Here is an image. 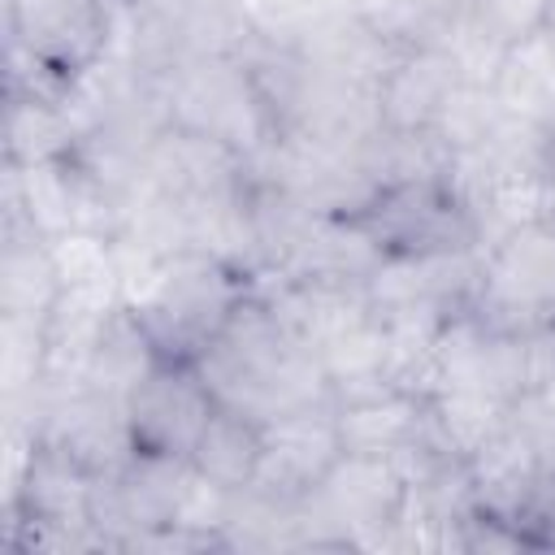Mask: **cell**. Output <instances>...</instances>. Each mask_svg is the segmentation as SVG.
Wrapping results in <instances>:
<instances>
[{
	"label": "cell",
	"instance_id": "1",
	"mask_svg": "<svg viewBox=\"0 0 555 555\" xmlns=\"http://www.w3.org/2000/svg\"><path fill=\"white\" fill-rule=\"evenodd\" d=\"M160 87L169 126L221 139L243 160H256L278 134L273 113L243 56H186L160 78Z\"/></svg>",
	"mask_w": 555,
	"mask_h": 555
},
{
	"label": "cell",
	"instance_id": "2",
	"mask_svg": "<svg viewBox=\"0 0 555 555\" xmlns=\"http://www.w3.org/2000/svg\"><path fill=\"white\" fill-rule=\"evenodd\" d=\"M238 269L204 251H178L160 260V273L139 308H130L152 334L165 360H195L230 321L243 299Z\"/></svg>",
	"mask_w": 555,
	"mask_h": 555
},
{
	"label": "cell",
	"instance_id": "3",
	"mask_svg": "<svg viewBox=\"0 0 555 555\" xmlns=\"http://www.w3.org/2000/svg\"><path fill=\"white\" fill-rule=\"evenodd\" d=\"M473 312L494 330H529L542 317H555V234L542 225H520L486 247L481 286Z\"/></svg>",
	"mask_w": 555,
	"mask_h": 555
},
{
	"label": "cell",
	"instance_id": "4",
	"mask_svg": "<svg viewBox=\"0 0 555 555\" xmlns=\"http://www.w3.org/2000/svg\"><path fill=\"white\" fill-rule=\"evenodd\" d=\"M260 434H264V451H260V468L251 486L273 499H304L343 455L334 403L282 412L264 421Z\"/></svg>",
	"mask_w": 555,
	"mask_h": 555
},
{
	"label": "cell",
	"instance_id": "5",
	"mask_svg": "<svg viewBox=\"0 0 555 555\" xmlns=\"http://www.w3.org/2000/svg\"><path fill=\"white\" fill-rule=\"evenodd\" d=\"M217 399L191 360H160L156 373L130 399V429L139 451L191 455L199 429L208 425Z\"/></svg>",
	"mask_w": 555,
	"mask_h": 555
},
{
	"label": "cell",
	"instance_id": "6",
	"mask_svg": "<svg viewBox=\"0 0 555 555\" xmlns=\"http://www.w3.org/2000/svg\"><path fill=\"white\" fill-rule=\"evenodd\" d=\"M9 35L69 78L104 48V0H9Z\"/></svg>",
	"mask_w": 555,
	"mask_h": 555
},
{
	"label": "cell",
	"instance_id": "7",
	"mask_svg": "<svg viewBox=\"0 0 555 555\" xmlns=\"http://www.w3.org/2000/svg\"><path fill=\"white\" fill-rule=\"evenodd\" d=\"M464 82L460 65L442 43H412L395 56L377 87V108L382 126L390 130H434L438 113Z\"/></svg>",
	"mask_w": 555,
	"mask_h": 555
},
{
	"label": "cell",
	"instance_id": "8",
	"mask_svg": "<svg viewBox=\"0 0 555 555\" xmlns=\"http://www.w3.org/2000/svg\"><path fill=\"white\" fill-rule=\"evenodd\" d=\"M338 416V438L343 451H360V455H395L403 442H412L425 421H429V399L403 390V386H386L347 403H334Z\"/></svg>",
	"mask_w": 555,
	"mask_h": 555
},
{
	"label": "cell",
	"instance_id": "9",
	"mask_svg": "<svg viewBox=\"0 0 555 555\" xmlns=\"http://www.w3.org/2000/svg\"><path fill=\"white\" fill-rule=\"evenodd\" d=\"M191 473H195L191 455H169V451H134L130 464L117 468V490H121V507L130 520L126 546H134L143 533L173 525Z\"/></svg>",
	"mask_w": 555,
	"mask_h": 555
},
{
	"label": "cell",
	"instance_id": "10",
	"mask_svg": "<svg viewBox=\"0 0 555 555\" xmlns=\"http://www.w3.org/2000/svg\"><path fill=\"white\" fill-rule=\"evenodd\" d=\"M160 360L165 356L156 351V343L143 330V321L121 304L104 321V330L95 338V351L87 360V386L100 390V395H108V399H117V403H130L134 390L156 373Z\"/></svg>",
	"mask_w": 555,
	"mask_h": 555
},
{
	"label": "cell",
	"instance_id": "11",
	"mask_svg": "<svg viewBox=\"0 0 555 555\" xmlns=\"http://www.w3.org/2000/svg\"><path fill=\"white\" fill-rule=\"evenodd\" d=\"M61 273L52 260L48 238L35 230H4L0 251V317L48 321L61 299Z\"/></svg>",
	"mask_w": 555,
	"mask_h": 555
},
{
	"label": "cell",
	"instance_id": "12",
	"mask_svg": "<svg viewBox=\"0 0 555 555\" xmlns=\"http://www.w3.org/2000/svg\"><path fill=\"white\" fill-rule=\"evenodd\" d=\"M490 87L503 113L538 121V126H555V35L551 26H542L538 35L520 43H507Z\"/></svg>",
	"mask_w": 555,
	"mask_h": 555
},
{
	"label": "cell",
	"instance_id": "13",
	"mask_svg": "<svg viewBox=\"0 0 555 555\" xmlns=\"http://www.w3.org/2000/svg\"><path fill=\"white\" fill-rule=\"evenodd\" d=\"M260 451H264L260 421L230 412V408H212L208 425L199 429V438L191 447V464L225 490H247L256 481Z\"/></svg>",
	"mask_w": 555,
	"mask_h": 555
},
{
	"label": "cell",
	"instance_id": "14",
	"mask_svg": "<svg viewBox=\"0 0 555 555\" xmlns=\"http://www.w3.org/2000/svg\"><path fill=\"white\" fill-rule=\"evenodd\" d=\"M78 147V130L61 108V95H9L4 117V152L9 165L65 160Z\"/></svg>",
	"mask_w": 555,
	"mask_h": 555
},
{
	"label": "cell",
	"instance_id": "15",
	"mask_svg": "<svg viewBox=\"0 0 555 555\" xmlns=\"http://www.w3.org/2000/svg\"><path fill=\"white\" fill-rule=\"evenodd\" d=\"M429 421L460 460H473L507 425V399L486 390H442L429 399Z\"/></svg>",
	"mask_w": 555,
	"mask_h": 555
},
{
	"label": "cell",
	"instance_id": "16",
	"mask_svg": "<svg viewBox=\"0 0 555 555\" xmlns=\"http://www.w3.org/2000/svg\"><path fill=\"white\" fill-rule=\"evenodd\" d=\"M503 117H507V113H503V104H499L494 87L460 82V87H455V95L447 100V108L438 113L434 134H438L451 152H473V147H481V143L499 130V121H503Z\"/></svg>",
	"mask_w": 555,
	"mask_h": 555
},
{
	"label": "cell",
	"instance_id": "17",
	"mask_svg": "<svg viewBox=\"0 0 555 555\" xmlns=\"http://www.w3.org/2000/svg\"><path fill=\"white\" fill-rule=\"evenodd\" d=\"M555 13V0H464V17H473L494 43H520L538 35Z\"/></svg>",
	"mask_w": 555,
	"mask_h": 555
},
{
	"label": "cell",
	"instance_id": "18",
	"mask_svg": "<svg viewBox=\"0 0 555 555\" xmlns=\"http://www.w3.org/2000/svg\"><path fill=\"white\" fill-rule=\"evenodd\" d=\"M525 347V390H555V317L520 330Z\"/></svg>",
	"mask_w": 555,
	"mask_h": 555
},
{
	"label": "cell",
	"instance_id": "19",
	"mask_svg": "<svg viewBox=\"0 0 555 555\" xmlns=\"http://www.w3.org/2000/svg\"><path fill=\"white\" fill-rule=\"evenodd\" d=\"M533 225H542L546 234H555V178H542V195H538V217Z\"/></svg>",
	"mask_w": 555,
	"mask_h": 555
}]
</instances>
